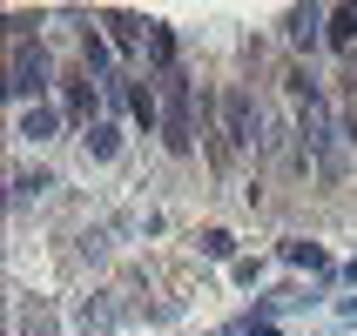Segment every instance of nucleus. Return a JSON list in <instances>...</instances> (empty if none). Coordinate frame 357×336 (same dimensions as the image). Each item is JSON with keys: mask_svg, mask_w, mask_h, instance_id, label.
Returning <instances> with one entry per match:
<instances>
[{"mask_svg": "<svg viewBox=\"0 0 357 336\" xmlns=\"http://www.w3.org/2000/svg\"><path fill=\"white\" fill-rule=\"evenodd\" d=\"M290 101H297V175L344 182L351 175V135H344V115L324 101L310 67H290Z\"/></svg>", "mask_w": 357, "mask_h": 336, "instance_id": "f257e3e1", "label": "nucleus"}, {"mask_svg": "<svg viewBox=\"0 0 357 336\" xmlns=\"http://www.w3.org/2000/svg\"><path fill=\"white\" fill-rule=\"evenodd\" d=\"M196 128H202V101H189V81L176 67V74H162V141L176 155H189L196 148Z\"/></svg>", "mask_w": 357, "mask_h": 336, "instance_id": "f03ea898", "label": "nucleus"}, {"mask_svg": "<svg viewBox=\"0 0 357 336\" xmlns=\"http://www.w3.org/2000/svg\"><path fill=\"white\" fill-rule=\"evenodd\" d=\"M7 95L20 108H40V95H47V54H40V40H14V54H7Z\"/></svg>", "mask_w": 357, "mask_h": 336, "instance_id": "7ed1b4c3", "label": "nucleus"}, {"mask_svg": "<svg viewBox=\"0 0 357 336\" xmlns=\"http://www.w3.org/2000/svg\"><path fill=\"white\" fill-rule=\"evenodd\" d=\"M257 155H263V161H277V168H297V115H277V108H263Z\"/></svg>", "mask_w": 357, "mask_h": 336, "instance_id": "20e7f679", "label": "nucleus"}, {"mask_svg": "<svg viewBox=\"0 0 357 336\" xmlns=\"http://www.w3.org/2000/svg\"><path fill=\"white\" fill-rule=\"evenodd\" d=\"M75 330H88V336L121 330V289H88V296L75 303Z\"/></svg>", "mask_w": 357, "mask_h": 336, "instance_id": "39448f33", "label": "nucleus"}, {"mask_svg": "<svg viewBox=\"0 0 357 336\" xmlns=\"http://www.w3.org/2000/svg\"><path fill=\"white\" fill-rule=\"evenodd\" d=\"M324 27H331V14H324V7H290V14H283V40H290L297 54L324 47Z\"/></svg>", "mask_w": 357, "mask_h": 336, "instance_id": "423d86ee", "label": "nucleus"}, {"mask_svg": "<svg viewBox=\"0 0 357 336\" xmlns=\"http://www.w3.org/2000/svg\"><path fill=\"white\" fill-rule=\"evenodd\" d=\"M14 135H20V141H54V135H61V108H47V101H40V108H20Z\"/></svg>", "mask_w": 357, "mask_h": 336, "instance_id": "0eeeda50", "label": "nucleus"}, {"mask_svg": "<svg viewBox=\"0 0 357 336\" xmlns=\"http://www.w3.org/2000/svg\"><path fill=\"white\" fill-rule=\"evenodd\" d=\"M101 27L115 34V47H121V54H135L142 40H149V20H142V14H121V7H115V14H101Z\"/></svg>", "mask_w": 357, "mask_h": 336, "instance_id": "6e6552de", "label": "nucleus"}, {"mask_svg": "<svg viewBox=\"0 0 357 336\" xmlns=\"http://www.w3.org/2000/svg\"><path fill=\"white\" fill-rule=\"evenodd\" d=\"M7 189H14V209H27L34 195H47V189H54V175H47V168H14V182H7Z\"/></svg>", "mask_w": 357, "mask_h": 336, "instance_id": "1a4fd4ad", "label": "nucleus"}, {"mask_svg": "<svg viewBox=\"0 0 357 336\" xmlns=\"http://www.w3.org/2000/svg\"><path fill=\"white\" fill-rule=\"evenodd\" d=\"M277 256L290 262V269H310V276H331V262H324V249H317V242H283Z\"/></svg>", "mask_w": 357, "mask_h": 336, "instance_id": "9d476101", "label": "nucleus"}, {"mask_svg": "<svg viewBox=\"0 0 357 336\" xmlns=\"http://www.w3.org/2000/svg\"><path fill=\"white\" fill-rule=\"evenodd\" d=\"M95 101H101V88H95L88 74H81V81H68V115H75V121H88V115H95ZM88 128H95V121H88Z\"/></svg>", "mask_w": 357, "mask_h": 336, "instance_id": "9b49d317", "label": "nucleus"}, {"mask_svg": "<svg viewBox=\"0 0 357 336\" xmlns=\"http://www.w3.org/2000/svg\"><path fill=\"white\" fill-rule=\"evenodd\" d=\"M88 155H95V161H115L121 155V128H115V121H95V128H88Z\"/></svg>", "mask_w": 357, "mask_h": 336, "instance_id": "f8f14e48", "label": "nucleus"}, {"mask_svg": "<svg viewBox=\"0 0 357 336\" xmlns=\"http://www.w3.org/2000/svg\"><path fill=\"white\" fill-rule=\"evenodd\" d=\"M20 336H61V317L47 303H34V310H20Z\"/></svg>", "mask_w": 357, "mask_h": 336, "instance_id": "ddd939ff", "label": "nucleus"}, {"mask_svg": "<svg viewBox=\"0 0 357 336\" xmlns=\"http://www.w3.org/2000/svg\"><path fill=\"white\" fill-rule=\"evenodd\" d=\"M128 115H135L142 128H155V88H149V81H128Z\"/></svg>", "mask_w": 357, "mask_h": 336, "instance_id": "4468645a", "label": "nucleus"}, {"mask_svg": "<svg viewBox=\"0 0 357 336\" xmlns=\"http://www.w3.org/2000/svg\"><path fill=\"white\" fill-rule=\"evenodd\" d=\"M75 249H81V262H101V256H108V229H81Z\"/></svg>", "mask_w": 357, "mask_h": 336, "instance_id": "2eb2a0df", "label": "nucleus"}, {"mask_svg": "<svg viewBox=\"0 0 357 336\" xmlns=\"http://www.w3.org/2000/svg\"><path fill=\"white\" fill-rule=\"evenodd\" d=\"M229 249H236L229 229H202V256H229Z\"/></svg>", "mask_w": 357, "mask_h": 336, "instance_id": "dca6fc26", "label": "nucleus"}, {"mask_svg": "<svg viewBox=\"0 0 357 336\" xmlns=\"http://www.w3.org/2000/svg\"><path fill=\"white\" fill-rule=\"evenodd\" d=\"M229 276H236V282H243V289H250V282H257V276H263V262H257V256H243V262H236V269H229Z\"/></svg>", "mask_w": 357, "mask_h": 336, "instance_id": "f3484780", "label": "nucleus"}, {"mask_svg": "<svg viewBox=\"0 0 357 336\" xmlns=\"http://www.w3.org/2000/svg\"><path fill=\"white\" fill-rule=\"evenodd\" d=\"M337 317H344V323H357V296H344V310H337Z\"/></svg>", "mask_w": 357, "mask_h": 336, "instance_id": "a211bd4d", "label": "nucleus"}, {"mask_svg": "<svg viewBox=\"0 0 357 336\" xmlns=\"http://www.w3.org/2000/svg\"><path fill=\"white\" fill-rule=\"evenodd\" d=\"M337 276H344V282H357V256H351V262H344V269H337Z\"/></svg>", "mask_w": 357, "mask_h": 336, "instance_id": "6ab92c4d", "label": "nucleus"}]
</instances>
